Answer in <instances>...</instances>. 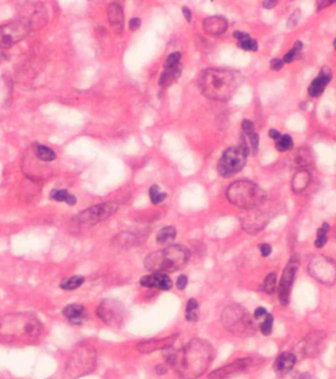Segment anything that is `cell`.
<instances>
[{"label": "cell", "instance_id": "47", "mask_svg": "<svg viewBox=\"0 0 336 379\" xmlns=\"http://www.w3.org/2000/svg\"><path fill=\"white\" fill-rule=\"evenodd\" d=\"M140 23H141V21L138 18L131 19L130 22H129V29L131 31H136L140 27Z\"/></svg>", "mask_w": 336, "mask_h": 379}, {"label": "cell", "instance_id": "15", "mask_svg": "<svg viewBox=\"0 0 336 379\" xmlns=\"http://www.w3.org/2000/svg\"><path fill=\"white\" fill-rule=\"evenodd\" d=\"M326 336L322 332L311 333L299 343L297 350L304 357L315 356L323 348Z\"/></svg>", "mask_w": 336, "mask_h": 379}, {"label": "cell", "instance_id": "6", "mask_svg": "<svg viewBox=\"0 0 336 379\" xmlns=\"http://www.w3.org/2000/svg\"><path fill=\"white\" fill-rule=\"evenodd\" d=\"M97 351L89 345H78L69 355L64 369V379H78L95 369Z\"/></svg>", "mask_w": 336, "mask_h": 379}, {"label": "cell", "instance_id": "45", "mask_svg": "<svg viewBox=\"0 0 336 379\" xmlns=\"http://www.w3.org/2000/svg\"><path fill=\"white\" fill-rule=\"evenodd\" d=\"M259 250H260V253H261L262 257H268L271 254L272 248H271V246L269 244L263 243V244H260Z\"/></svg>", "mask_w": 336, "mask_h": 379}, {"label": "cell", "instance_id": "41", "mask_svg": "<svg viewBox=\"0 0 336 379\" xmlns=\"http://www.w3.org/2000/svg\"><path fill=\"white\" fill-rule=\"evenodd\" d=\"M300 17H301V12H300L299 10L295 11V12L290 16V18H289V20H288V23H287V27H288V28H293V27H295V26L298 24V22H299V20H300Z\"/></svg>", "mask_w": 336, "mask_h": 379}, {"label": "cell", "instance_id": "26", "mask_svg": "<svg viewBox=\"0 0 336 379\" xmlns=\"http://www.w3.org/2000/svg\"><path fill=\"white\" fill-rule=\"evenodd\" d=\"M176 235H177L176 228L173 226H167L159 230V232L157 233L156 239L158 243L166 244V243L172 242L176 238Z\"/></svg>", "mask_w": 336, "mask_h": 379}, {"label": "cell", "instance_id": "3", "mask_svg": "<svg viewBox=\"0 0 336 379\" xmlns=\"http://www.w3.org/2000/svg\"><path fill=\"white\" fill-rule=\"evenodd\" d=\"M43 333L42 322L33 314L11 313L0 316V340L34 341Z\"/></svg>", "mask_w": 336, "mask_h": 379}, {"label": "cell", "instance_id": "40", "mask_svg": "<svg viewBox=\"0 0 336 379\" xmlns=\"http://www.w3.org/2000/svg\"><path fill=\"white\" fill-rule=\"evenodd\" d=\"M242 129L244 132V135L245 136H250L251 134L254 133V126L251 121L249 120H244L242 124Z\"/></svg>", "mask_w": 336, "mask_h": 379}, {"label": "cell", "instance_id": "20", "mask_svg": "<svg viewBox=\"0 0 336 379\" xmlns=\"http://www.w3.org/2000/svg\"><path fill=\"white\" fill-rule=\"evenodd\" d=\"M203 29L211 36H219L228 29V21L221 16H212L204 20Z\"/></svg>", "mask_w": 336, "mask_h": 379}, {"label": "cell", "instance_id": "8", "mask_svg": "<svg viewBox=\"0 0 336 379\" xmlns=\"http://www.w3.org/2000/svg\"><path fill=\"white\" fill-rule=\"evenodd\" d=\"M249 152L250 150L244 139L240 146L228 148L218 162V173L224 178L233 177L244 168Z\"/></svg>", "mask_w": 336, "mask_h": 379}, {"label": "cell", "instance_id": "30", "mask_svg": "<svg viewBox=\"0 0 336 379\" xmlns=\"http://www.w3.org/2000/svg\"><path fill=\"white\" fill-rule=\"evenodd\" d=\"M84 281H85L84 276H71L69 278L64 279L61 282V287L64 290H74V289H77L78 287H80L84 283Z\"/></svg>", "mask_w": 336, "mask_h": 379}, {"label": "cell", "instance_id": "23", "mask_svg": "<svg viewBox=\"0 0 336 379\" xmlns=\"http://www.w3.org/2000/svg\"><path fill=\"white\" fill-rule=\"evenodd\" d=\"M310 179H311V176L307 170L305 169L300 170L295 174V176L292 179V183H291L292 190L297 194L305 191L309 185Z\"/></svg>", "mask_w": 336, "mask_h": 379}, {"label": "cell", "instance_id": "19", "mask_svg": "<svg viewBox=\"0 0 336 379\" xmlns=\"http://www.w3.org/2000/svg\"><path fill=\"white\" fill-rule=\"evenodd\" d=\"M331 80V71L327 68H324L320 70L319 75L310 83L308 86L307 92L311 97H318L322 94L325 86Z\"/></svg>", "mask_w": 336, "mask_h": 379}, {"label": "cell", "instance_id": "10", "mask_svg": "<svg viewBox=\"0 0 336 379\" xmlns=\"http://www.w3.org/2000/svg\"><path fill=\"white\" fill-rule=\"evenodd\" d=\"M308 272L313 278L325 285H333L335 283V264L327 257L316 256L312 258L308 264Z\"/></svg>", "mask_w": 336, "mask_h": 379}, {"label": "cell", "instance_id": "22", "mask_svg": "<svg viewBox=\"0 0 336 379\" xmlns=\"http://www.w3.org/2000/svg\"><path fill=\"white\" fill-rule=\"evenodd\" d=\"M108 18L111 26L114 28L115 31L120 32L123 28L124 23V17H123V11L120 4L118 3H112L108 8Z\"/></svg>", "mask_w": 336, "mask_h": 379}, {"label": "cell", "instance_id": "49", "mask_svg": "<svg viewBox=\"0 0 336 379\" xmlns=\"http://www.w3.org/2000/svg\"><path fill=\"white\" fill-rule=\"evenodd\" d=\"M268 135H269V137H270L272 139H274V140H278V139L281 138V134H280L278 131H276V130H270L269 133H268Z\"/></svg>", "mask_w": 336, "mask_h": 379}, {"label": "cell", "instance_id": "52", "mask_svg": "<svg viewBox=\"0 0 336 379\" xmlns=\"http://www.w3.org/2000/svg\"><path fill=\"white\" fill-rule=\"evenodd\" d=\"M167 371H168V368L166 367L165 364H159L156 366V372L160 375L167 373Z\"/></svg>", "mask_w": 336, "mask_h": 379}, {"label": "cell", "instance_id": "18", "mask_svg": "<svg viewBox=\"0 0 336 379\" xmlns=\"http://www.w3.org/2000/svg\"><path fill=\"white\" fill-rule=\"evenodd\" d=\"M140 284L145 287H156L161 290H169L173 285L171 278L167 275L156 273L144 276L140 279Z\"/></svg>", "mask_w": 336, "mask_h": 379}, {"label": "cell", "instance_id": "34", "mask_svg": "<svg viewBox=\"0 0 336 379\" xmlns=\"http://www.w3.org/2000/svg\"><path fill=\"white\" fill-rule=\"evenodd\" d=\"M276 278H277V276L275 273H270L269 275L266 276L263 281V290L266 293L271 294L272 292H274L276 287Z\"/></svg>", "mask_w": 336, "mask_h": 379}, {"label": "cell", "instance_id": "9", "mask_svg": "<svg viewBox=\"0 0 336 379\" xmlns=\"http://www.w3.org/2000/svg\"><path fill=\"white\" fill-rule=\"evenodd\" d=\"M96 313L102 322L112 328H121L124 323L125 310L120 301L114 299L103 300Z\"/></svg>", "mask_w": 336, "mask_h": 379}, {"label": "cell", "instance_id": "17", "mask_svg": "<svg viewBox=\"0 0 336 379\" xmlns=\"http://www.w3.org/2000/svg\"><path fill=\"white\" fill-rule=\"evenodd\" d=\"M178 338V335H172L163 339H156V340H149L141 342L137 345V349L142 353H150L157 349H166L171 346H173L174 343L176 342Z\"/></svg>", "mask_w": 336, "mask_h": 379}, {"label": "cell", "instance_id": "11", "mask_svg": "<svg viewBox=\"0 0 336 379\" xmlns=\"http://www.w3.org/2000/svg\"><path fill=\"white\" fill-rule=\"evenodd\" d=\"M118 208V204L114 202L96 205L80 212L76 216V220L85 225H95L114 215Z\"/></svg>", "mask_w": 336, "mask_h": 379}, {"label": "cell", "instance_id": "39", "mask_svg": "<svg viewBox=\"0 0 336 379\" xmlns=\"http://www.w3.org/2000/svg\"><path fill=\"white\" fill-rule=\"evenodd\" d=\"M181 60H182V55L180 53H173L171 54L166 62H165V65H164V69H168V68H175L179 65H181Z\"/></svg>", "mask_w": 336, "mask_h": 379}, {"label": "cell", "instance_id": "4", "mask_svg": "<svg viewBox=\"0 0 336 379\" xmlns=\"http://www.w3.org/2000/svg\"><path fill=\"white\" fill-rule=\"evenodd\" d=\"M190 253L183 245H171L151 253L145 259V267L151 273L170 274L183 269L189 260Z\"/></svg>", "mask_w": 336, "mask_h": 379}, {"label": "cell", "instance_id": "7", "mask_svg": "<svg viewBox=\"0 0 336 379\" xmlns=\"http://www.w3.org/2000/svg\"><path fill=\"white\" fill-rule=\"evenodd\" d=\"M221 321L226 330L239 337L251 336L256 330L250 314L238 304L227 306L222 312Z\"/></svg>", "mask_w": 336, "mask_h": 379}, {"label": "cell", "instance_id": "14", "mask_svg": "<svg viewBox=\"0 0 336 379\" xmlns=\"http://www.w3.org/2000/svg\"><path fill=\"white\" fill-rule=\"evenodd\" d=\"M298 271V262L297 260H291L286 268L284 269V272L282 274L279 286H278V295H279V301L282 305H287L289 303L290 299V291L292 288V284L296 276V273Z\"/></svg>", "mask_w": 336, "mask_h": 379}, {"label": "cell", "instance_id": "21", "mask_svg": "<svg viewBox=\"0 0 336 379\" xmlns=\"http://www.w3.org/2000/svg\"><path fill=\"white\" fill-rule=\"evenodd\" d=\"M296 361H297L296 354L285 351L279 354V356L276 358L274 362L273 367L276 373L280 375H285L292 370Z\"/></svg>", "mask_w": 336, "mask_h": 379}, {"label": "cell", "instance_id": "27", "mask_svg": "<svg viewBox=\"0 0 336 379\" xmlns=\"http://www.w3.org/2000/svg\"><path fill=\"white\" fill-rule=\"evenodd\" d=\"M51 198L58 202H64L69 206H74L76 204V198L73 195H70L66 190H53Z\"/></svg>", "mask_w": 336, "mask_h": 379}, {"label": "cell", "instance_id": "50", "mask_svg": "<svg viewBox=\"0 0 336 379\" xmlns=\"http://www.w3.org/2000/svg\"><path fill=\"white\" fill-rule=\"evenodd\" d=\"M277 5V1H272V0H266L263 2V6L266 9H272Z\"/></svg>", "mask_w": 336, "mask_h": 379}, {"label": "cell", "instance_id": "44", "mask_svg": "<svg viewBox=\"0 0 336 379\" xmlns=\"http://www.w3.org/2000/svg\"><path fill=\"white\" fill-rule=\"evenodd\" d=\"M283 66H284L283 61H282V60H279V59H274V60H272V61L270 62V68H271V69L276 70V71L280 70V69L283 68Z\"/></svg>", "mask_w": 336, "mask_h": 379}, {"label": "cell", "instance_id": "54", "mask_svg": "<svg viewBox=\"0 0 336 379\" xmlns=\"http://www.w3.org/2000/svg\"><path fill=\"white\" fill-rule=\"evenodd\" d=\"M299 379H311V376L309 373L307 372H305V373H302L299 377Z\"/></svg>", "mask_w": 336, "mask_h": 379}, {"label": "cell", "instance_id": "38", "mask_svg": "<svg viewBox=\"0 0 336 379\" xmlns=\"http://www.w3.org/2000/svg\"><path fill=\"white\" fill-rule=\"evenodd\" d=\"M302 48H303V44H302V42H297V43L295 44L294 48H293L289 53H287V54L285 55V57H284V59H283V63H285V64H290V63H292V62L296 59V57L298 56V54H299V52L302 50Z\"/></svg>", "mask_w": 336, "mask_h": 379}, {"label": "cell", "instance_id": "36", "mask_svg": "<svg viewBox=\"0 0 336 379\" xmlns=\"http://www.w3.org/2000/svg\"><path fill=\"white\" fill-rule=\"evenodd\" d=\"M273 327V316L268 314L264 317V321L260 324V331L264 336H269L272 332Z\"/></svg>", "mask_w": 336, "mask_h": 379}, {"label": "cell", "instance_id": "53", "mask_svg": "<svg viewBox=\"0 0 336 379\" xmlns=\"http://www.w3.org/2000/svg\"><path fill=\"white\" fill-rule=\"evenodd\" d=\"M333 2L332 1H319L318 3H317V7H318V9H323V8H325V7H327V6H329L330 4H332Z\"/></svg>", "mask_w": 336, "mask_h": 379}, {"label": "cell", "instance_id": "51", "mask_svg": "<svg viewBox=\"0 0 336 379\" xmlns=\"http://www.w3.org/2000/svg\"><path fill=\"white\" fill-rule=\"evenodd\" d=\"M183 16H184V18L186 19V21H190L191 20V11L189 10V8L188 7H186V6H184V7H183Z\"/></svg>", "mask_w": 336, "mask_h": 379}, {"label": "cell", "instance_id": "28", "mask_svg": "<svg viewBox=\"0 0 336 379\" xmlns=\"http://www.w3.org/2000/svg\"><path fill=\"white\" fill-rule=\"evenodd\" d=\"M35 153L40 160L46 162L54 161L57 158L56 152L52 148L45 145H38L35 149Z\"/></svg>", "mask_w": 336, "mask_h": 379}, {"label": "cell", "instance_id": "16", "mask_svg": "<svg viewBox=\"0 0 336 379\" xmlns=\"http://www.w3.org/2000/svg\"><path fill=\"white\" fill-rule=\"evenodd\" d=\"M254 363L253 358L251 357H244L236 359L235 361L222 366L214 371H212L208 378L209 379H229L232 376L244 372L248 367H250Z\"/></svg>", "mask_w": 336, "mask_h": 379}, {"label": "cell", "instance_id": "43", "mask_svg": "<svg viewBox=\"0 0 336 379\" xmlns=\"http://www.w3.org/2000/svg\"><path fill=\"white\" fill-rule=\"evenodd\" d=\"M187 282H188V278L185 275H182L179 276V278L177 279V287L181 290L184 289L187 285Z\"/></svg>", "mask_w": 336, "mask_h": 379}, {"label": "cell", "instance_id": "1", "mask_svg": "<svg viewBox=\"0 0 336 379\" xmlns=\"http://www.w3.org/2000/svg\"><path fill=\"white\" fill-rule=\"evenodd\" d=\"M165 358L182 378L196 379L210 367L214 349L206 340L193 339L179 350L166 348Z\"/></svg>", "mask_w": 336, "mask_h": 379}, {"label": "cell", "instance_id": "32", "mask_svg": "<svg viewBox=\"0 0 336 379\" xmlns=\"http://www.w3.org/2000/svg\"><path fill=\"white\" fill-rule=\"evenodd\" d=\"M329 225L327 223H323L321 227L318 228L316 233V239L314 245L316 248H322L327 242V233L329 231Z\"/></svg>", "mask_w": 336, "mask_h": 379}, {"label": "cell", "instance_id": "42", "mask_svg": "<svg viewBox=\"0 0 336 379\" xmlns=\"http://www.w3.org/2000/svg\"><path fill=\"white\" fill-rule=\"evenodd\" d=\"M249 141H250V145H251V149L253 151V153L255 154L257 152V149H258V140H259V138H258V135L253 133L251 134L250 136H247Z\"/></svg>", "mask_w": 336, "mask_h": 379}, {"label": "cell", "instance_id": "31", "mask_svg": "<svg viewBox=\"0 0 336 379\" xmlns=\"http://www.w3.org/2000/svg\"><path fill=\"white\" fill-rule=\"evenodd\" d=\"M311 155L306 149H300L293 157L294 165L296 167H303L307 165L310 162Z\"/></svg>", "mask_w": 336, "mask_h": 379}, {"label": "cell", "instance_id": "13", "mask_svg": "<svg viewBox=\"0 0 336 379\" xmlns=\"http://www.w3.org/2000/svg\"><path fill=\"white\" fill-rule=\"evenodd\" d=\"M269 221V214L258 207L247 209L241 216L242 227L244 231L254 234L262 230Z\"/></svg>", "mask_w": 336, "mask_h": 379}, {"label": "cell", "instance_id": "25", "mask_svg": "<svg viewBox=\"0 0 336 379\" xmlns=\"http://www.w3.org/2000/svg\"><path fill=\"white\" fill-rule=\"evenodd\" d=\"M65 318L72 323H81L85 315V307L79 304H70L64 307L62 311Z\"/></svg>", "mask_w": 336, "mask_h": 379}, {"label": "cell", "instance_id": "48", "mask_svg": "<svg viewBox=\"0 0 336 379\" xmlns=\"http://www.w3.org/2000/svg\"><path fill=\"white\" fill-rule=\"evenodd\" d=\"M233 36L238 40V43H240V42H242V41H244V40H245V39H247L249 37V35H247V34H245L244 32H240V31L234 32Z\"/></svg>", "mask_w": 336, "mask_h": 379}, {"label": "cell", "instance_id": "35", "mask_svg": "<svg viewBox=\"0 0 336 379\" xmlns=\"http://www.w3.org/2000/svg\"><path fill=\"white\" fill-rule=\"evenodd\" d=\"M149 195H150L151 202L154 205H158V204L162 203L166 199V197H167L166 193H161L160 192V188L157 185H154V186H152L150 188Z\"/></svg>", "mask_w": 336, "mask_h": 379}, {"label": "cell", "instance_id": "37", "mask_svg": "<svg viewBox=\"0 0 336 379\" xmlns=\"http://www.w3.org/2000/svg\"><path fill=\"white\" fill-rule=\"evenodd\" d=\"M238 46H239L241 49H243V50H244V51H248V52H255V51L258 50V44H257V42H256L255 40L251 39L250 37H248L247 39H245V40H244V41L238 43Z\"/></svg>", "mask_w": 336, "mask_h": 379}, {"label": "cell", "instance_id": "33", "mask_svg": "<svg viewBox=\"0 0 336 379\" xmlns=\"http://www.w3.org/2000/svg\"><path fill=\"white\" fill-rule=\"evenodd\" d=\"M293 145H294L293 139L289 135L282 136L276 142V148L278 151H281V152H285L292 149Z\"/></svg>", "mask_w": 336, "mask_h": 379}, {"label": "cell", "instance_id": "2", "mask_svg": "<svg viewBox=\"0 0 336 379\" xmlns=\"http://www.w3.org/2000/svg\"><path fill=\"white\" fill-rule=\"evenodd\" d=\"M241 83L242 76L238 71L225 69L204 70L198 80L202 95L215 101H227L232 98Z\"/></svg>", "mask_w": 336, "mask_h": 379}, {"label": "cell", "instance_id": "12", "mask_svg": "<svg viewBox=\"0 0 336 379\" xmlns=\"http://www.w3.org/2000/svg\"><path fill=\"white\" fill-rule=\"evenodd\" d=\"M29 31L25 21H15L0 26V48L8 49L23 40Z\"/></svg>", "mask_w": 336, "mask_h": 379}, {"label": "cell", "instance_id": "24", "mask_svg": "<svg viewBox=\"0 0 336 379\" xmlns=\"http://www.w3.org/2000/svg\"><path fill=\"white\" fill-rule=\"evenodd\" d=\"M182 70H183L182 65H179L175 68L164 69V71L162 72L160 79H159V84L161 86L165 87V86H168V85L174 83L175 81H177L180 78V76L182 74Z\"/></svg>", "mask_w": 336, "mask_h": 379}, {"label": "cell", "instance_id": "46", "mask_svg": "<svg viewBox=\"0 0 336 379\" xmlns=\"http://www.w3.org/2000/svg\"><path fill=\"white\" fill-rule=\"evenodd\" d=\"M267 315V311L264 307H257L254 311V317L256 319H260L262 317H265Z\"/></svg>", "mask_w": 336, "mask_h": 379}, {"label": "cell", "instance_id": "29", "mask_svg": "<svg viewBox=\"0 0 336 379\" xmlns=\"http://www.w3.org/2000/svg\"><path fill=\"white\" fill-rule=\"evenodd\" d=\"M199 315L198 303L195 299L191 298L188 300L185 308V319L189 322H196Z\"/></svg>", "mask_w": 336, "mask_h": 379}, {"label": "cell", "instance_id": "5", "mask_svg": "<svg viewBox=\"0 0 336 379\" xmlns=\"http://www.w3.org/2000/svg\"><path fill=\"white\" fill-rule=\"evenodd\" d=\"M229 202L245 210L260 207L266 201V193L250 181H237L226 192Z\"/></svg>", "mask_w": 336, "mask_h": 379}]
</instances>
